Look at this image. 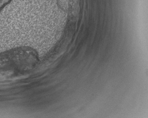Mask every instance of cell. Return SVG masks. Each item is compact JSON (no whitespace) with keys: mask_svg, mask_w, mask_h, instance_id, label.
<instances>
[{"mask_svg":"<svg viewBox=\"0 0 148 118\" xmlns=\"http://www.w3.org/2000/svg\"><path fill=\"white\" fill-rule=\"evenodd\" d=\"M38 53L22 46L0 54V82L14 81L27 77L38 63Z\"/></svg>","mask_w":148,"mask_h":118,"instance_id":"obj_1","label":"cell"},{"mask_svg":"<svg viewBox=\"0 0 148 118\" xmlns=\"http://www.w3.org/2000/svg\"><path fill=\"white\" fill-rule=\"evenodd\" d=\"M12 0H0V11L8 5Z\"/></svg>","mask_w":148,"mask_h":118,"instance_id":"obj_2","label":"cell"}]
</instances>
